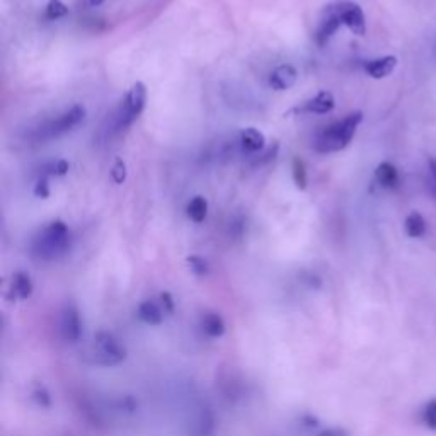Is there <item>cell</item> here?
<instances>
[{
    "mask_svg": "<svg viewBox=\"0 0 436 436\" xmlns=\"http://www.w3.org/2000/svg\"><path fill=\"white\" fill-rule=\"evenodd\" d=\"M126 164L121 157H116L115 166L111 169V179L115 181L116 184H123L126 181Z\"/></svg>",
    "mask_w": 436,
    "mask_h": 436,
    "instance_id": "ac0fdd59",
    "label": "cell"
},
{
    "mask_svg": "<svg viewBox=\"0 0 436 436\" xmlns=\"http://www.w3.org/2000/svg\"><path fill=\"white\" fill-rule=\"evenodd\" d=\"M145 103H147V87H145L143 82H135L125 99L119 125L128 126L133 119H137L145 109Z\"/></svg>",
    "mask_w": 436,
    "mask_h": 436,
    "instance_id": "3957f363",
    "label": "cell"
},
{
    "mask_svg": "<svg viewBox=\"0 0 436 436\" xmlns=\"http://www.w3.org/2000/svg\"><path fill=\"white\" fill-rule=\"evenodd\" d=\"M375 179L382 188H395L399 183V172L394 164L382 162L375 169Z\"/></svg>",
    "mask_w": 436,
    "mask_h": 436,
    "instance_id": "30bf717a",
    "label": "cell"
},
{
    "mask_svg": "<svg viewBox=\"0 0 436 436\" xmlns=\"http://www.w3.org/2000/svg\"><path fill=\"white\" fill-rule=\"evenodd\" d=\"M86 118V108L81 106V104H75L68 109L67 112L57 118L50 125V135H61V133H67L70 132L72 128L79 126Z\"/></svg>",
    "mask_w": 436,
    "mask_h": 436,
    "instance_id": "5b68a950",
    "label": "cell"
},
{
    "mask_svg": "<svg viewBox=\"0 0 436 436\" xmlns=\"http://www.w3.org/2000/svg\"><path fill=\"white\" fill-rule=\"evenodd\" d=\"M292 176H293V183H295L297 190L304 191L307 188L308 177H307V166H305L304 159L295 157L292 162Z\"/></svg>",
    "mask_w": 436,
    "mask_h": 436,
    "instance_id": "5bb4252c",
    "label": "cell"
},
{
    "mask_svg": "<svg viewBox=\"0 0 436 436\" xmlns=\"http://www.w3.org/2000/svg\"><path fill=\"white\" fill-rule=\"evenodd\" d=\"M103 2H104V0H89V3H90V6H92V7L101 6V3H103Z\"/></svg>",
    "mask_w": 436,
    "mask_h": 436,
    "instance_id": "603a6c76",
    "label": "cell"
},
{
    "mask_svg": "<svg viewBox=\"0 0 436 436\" xmlns=\"http://www.w3.org/2000/svg\"><path fill=\"white\" fill-rule=\"evenodd\" d=\"M241 143L246 150L249 152H259L264 148L266 138L263 133L256 128H244L241 132Z\"/></svg>",
    "mask_w": 436,
    "mask_h": 436,
    "instance_id": "8fae6325",
    "label": "cell"
},
{
    "mask_svg": "<svg viewBox=\"0 0 436 436\" xmlns=\"http://www.w3.org/2000/svg\"><path fill=\"white\" fill-rule=\"evenodd\" d=\"M16 288L23 297L29 295V292H31V281H29L28 275H24V272H17L16 275Z\"/></svg>",
    "mask_w": 436,
    "mask_h": 436,
    "instance_id": "d6986e66",
    "label": "cell"
},
{
    "mask_svg": "<svg viewBox=\"0 0 436 436\" xmlns=\"http://www.w3.org/2000/svg\"><path fill=\"white\" fill-rule=\"evenodd\" d=\"M343 21H341L339 14H337L336 6H329L324 10V19H322L321 26L317 29V34H315V39H317L319 46H324L330 38L337 32V29L341 28Z\"/></svg>",
    "mask_w": 436,
    "mask_h": 436,
    "instance_id": "8992f818",
    "label": "cell"
},
{
    "mask_svg": "<svg viewBox=\"0 0 436 436\" xmlns=\"http://www.w3.org/2000/svg\"><path fill=\"white\" fill-rule=\"evenodd\" d=\"M336 106V99L329 90H321L317 96L308 99L304 106L299 108L300 112H310V115H327Z\"/></svg>",
    "mask_w": 436,
    "mask_h": 436,
    "instance_id": "ba28073f",
    "label": "cell"
},
{
    "mask_svg": "<svg viewBox=\"0 0 436 436\" xmlns=\"http://www.w3.org/2000/svg\"><path fill=\"white\" fill-rule=\"evenodd\" d=\"M421 419H423V424L428 430L436 431V399H431L430 402H426L423 413H421Z\"/></svg>",
    "mask_w": 436,
    "mask_h": 436,
    "instance_id": "2e32d148",
    "label": "cell"
},
{
    "mask_svg": "<svg viewBox=\"0 0 436 436\" xmlns=\"http://www.w3.org/2000/svg\"><path fill=\"white\" fill-rule=\"evenodd\" d=\"M186 212L188 217H190L195 224H201V221H205L206 215H208V201H206V198H203V196H195V198L188 203Z\"/></svg>",
    "mask_w": 436,
    "mask_h": 436,
    "instance_id": "7c38bea8",
    "label": "cell"
},
{
    "mask_svg": "<svg viewBox=\"0 0 436 436\" xmlns=\"http://www.w3.org/2000/svg\"><path fill=\"white\" fill-rule=\"evenodd\" d=\"M428 169H430V181H428V183H430V191H431V195L436 198V161L435 159H430V161H428Z\"/></svg>",
    "mask_w": 436,
    "mask_h": 436,
    "instance_id": "44dd1931",
    "label": "cell"
},
{
    "mask_svg": "<svg viewBox=\"0 0 436 436\" xmlns=\"http://www.w3.org/2000/svg\"><path fill=\"white\" fill-rule=\"evenodd\" d=\"M404 228H406V234L413 239H419L426 234V221L421 213L413 212L410 215L406 218L404 221Z\"/></svg>",
    "mask_w": 436,
    "mask_h": 436,
    "instance_id": "4fadbf2b",
    "label": "cell"
},
{
    "mask_svg": "<svg viewBox=\"0 0 436 436\" xmlns=\"http://www.w3.org/2000/svg\"><path fill=\"white\" fill-rule=\"evenodd\" d=\"M190 264L192 266V270H195L196 272H199V275L206 272V263L201 259V257H196V256L190 257Z\"/></svg>",
    "mask_w": 436,
    "mask_h": 436,
    "instance_id": "7402d4cb",
    "label": "cell"
},
{
    "mask_svg": "<svg viewBox=\"0 0 436 436\" xmlns=\"http://www.w3.org/2000/svg\"><path fill=\"white\" fill-rule=\"evenodd\" d=\"M34 196L36 198H41V199L50 198V184H48V177L46 176H41L38 179V183H36Z\"/></svg>",
    "mask_w": 436,
    "mask_h": 436,
    "instance_id": "ffe728a7",
    "label": "cell"
},
{
    "mask_svg": "<svg viewBox=\"0 0 436 436\" xmlns=\"http://www.w3.org/2000/svg\"><path fill=\"white\" fill-rule=\"evenodd\" d=\"M361 121L363 112L355 111L351 115H348L344 119H341V121L329 125L317 137L315 150L321 152V154H330V152H339L343 148H346L350 145V141L353 140L356 130H358Z\"/></svg>",
    "mask_w": 436,
    "mask_h": 436,
    "instance_id": "6da1fadb",
    "label": "cell"
},
{
    "mask_svg": "<svg viewBox=\"0 0 436 436\" xmlns=\"http://www.w3.org/2000/svg\"><path fill=\"white\" fill-rule=\"evenodd\" d=\"M395 65H397V58L388 54V57H382L377 58V60L368 61L365 65V70L372 79H385L394 72Z\"/></svg>",
    "mask_w": 436,
    "mask_h": 436,
    "instance_id": "9c48e42d",
    "label": "cell"
},
{
    "mask_svg": "<svg viewBox=\"0 0 436 436\" xmlns=\"http://www.w3.org/2000/svg\"><path fill=\"white\" fill-rule=\"evenodd\" d=\"M68 169H70V164H68L65 159H58V161H54L52 164H48V166L45 167V172L41 174V176H65V174L68 172Z\"/></svg>",
    "mask_w": 436,
    "mask_h": 436,
    "instance_id": "e0dca14e",
    "label": "cell"
},
{
    "mask_svg": "<svg viewBox=\"0 0 436 436\" xmlns=\"http://www.w3.org/2000/svg\"><path fill=\"white\" fill-rule=\"evenodd\" d=\"M336 10L339 14L343 24H346L348 29L356 36H365L366 32V21L365 12L361 7L355 2H337Z\"/></svg>",
    "mask_w": 436,
    "mask_h": 436,
    "instance_id": "277c9868",
    "label": "cell"
},
{
    "mask_svg": "<svg viewBox=\"0 0 436 436\" xmlns=\"http://www.w3.org/2000/svg\"><path fill=\"white\" fill-rule=\"evenodd\" d=\"M68 239H70V232L65 221L53 220L52 224L46 225L39 237L36 239V250L41 256L52 257L57 252L67 249Z\"/></svg>",
    "mask_w": 436,
    "mask_h": 436,
    "instance_id": "7a4b0ae2",
    "label": "cell"
},
{
    "mask_svg": "<svg viewBox=\"0 0 436 436\" xmlns=\"http://www.w3.org/2000/svg\"><path fill=\"white\" fill-rule=\"evenodd\" d=\"M299 79V72L293 65L285 63L276 67L270 75V86L275 90H288L292 89Z\"/></svg>",
    "mask_w": 436,
    "mask_h": 436,
    "instance_id": "52a82bcc",
    "label": "cell"
},
{
    "mask_svg": "<svg viewBox=\"0 0 436 436\" xmlns=\"http://www.w3.org/2000/svg\"><path fill=\"white\" fill-rule=\"evenodd\" d=\"M68 14V7L67 3L61 2V0H50L46 3V10H45V16L48 21H58L61 17H65Z\"/></svg>",
    "mask_w": 436,
    "mask_h": 436,
    "instance_id": "9a60e30c",
    "label": "cell"
}]
</instances>
